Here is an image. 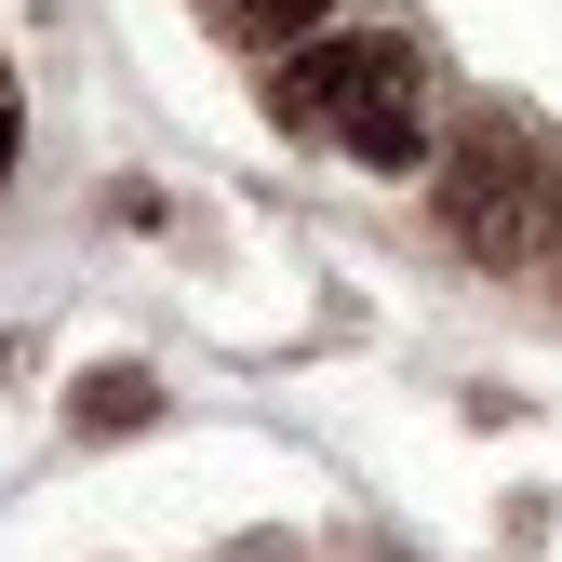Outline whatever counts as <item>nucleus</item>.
<instances>
[{
    "instance_id": "nucleus-1",
    "label": "nucleus",
    "mask_w": 562,
    "mask_h": 562,
    "mask_svg": "<svg viewBox=\"0 0 562 562\" xmlns=\"http://www.w3.org/2000/svg\"><path fill=\"white\" fill-rule=\"evenodd\" d=\"M281 121L335 134L362 175H415L429 161V81H415L402 41H308L295 67H281Z\"/></svg>"
},
{
    "instance_id": "nucleus-2",
    "label": "nucleus",
    "mask_w": 562,
    "mask_h": 562,
    "mask_svg": "<svg viewBox=\"0 0 562 562\" xmlns=\"http://www.w3.org/2000/svg\"><path fill=\"white\" fill-rule=\"evenodd\" d=\"M442 228L482 268H549V175L509 148V134H469V148L442 161Z\"/></svg>"
},
{
    "instance_id": "nucleus-3",
    "label": "nucleus",
    "mask_w": 562,
    "mask_h": 562,
    "mask_svg": "<svg viewBox=\"0 0 562 562\" xmlns=\"http://www.w3.org/2000/svg\"><path fill=\"white\" fill-rule=\"evenodd\" d=\"M201 14H215L228 41H268V54H281V41H308V27L335 14V0H201Z\"/></svg>"
},
{
    "instance_id": "nucleus-4",
    "label": "nucleus",
    "mask_w": 562,
    "mask_h": 562,
    "mask_svg": "<svg viewBox=\"0 0 562 562\" xmlns=\"http://www.w3.org/2000/svg\"><path fill=\"white\" fill-rule=\"evenodd\" d=\"M134 415H148V375H94L81 389V429H134Z\"/></svg>"
},
{
    "instance_id": "nucleus-5",
    "label": "nucleus",
    "mask_w": 562,
    "mask_h": 562,
    "mask_svg": "<svg viewBox=\"0 0 562 562\" xmlns=\"http://www.w3.org/2000/svg\"><path fill=\"white\" fill-rule=\"evenodd\" d=\"M14 148H27V108H14V67H0V175H14Z\"/></svg>"
}]
</instances>
